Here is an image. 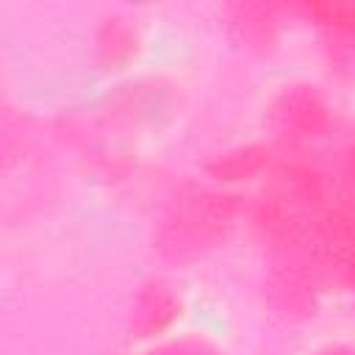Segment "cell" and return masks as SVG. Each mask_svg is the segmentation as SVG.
Segmentation results:
<instances>
[{
    "label": "cell",
    "mask_w": 355,
    "mask_h": 355,
    "mask_svg": "<svg viewBox=\"0 0 355 355\" xmlns=\"http://www.w3.org/2000/svg\"><path fill=\"white\" fill-rule=\"evenodd\" d=\"M236 225V197L222 186H186L164 208L155 247L169 261H194L216 250Z\"/></svg>",
    "instance_id": "cell-1"
},
{
    "label": "cell",
    "mask_w": 355,
    "mask_h": 355,
    "mask_svg": "<svg viewBox=\"0 0 355 355\" xmlns=\"http://www.w3.org/2000/svg\"><path fill=\"white\" fill-rule=\"evenodd\" d=\"M263 125L275 141L286 147H305L327 136L333 125V105L319 86L291 80L266 103Z\"/></svg>",
    "instance_id": "cell-2"
},
{
    "label": "cell",
    "mask_w": 355,
    "mask_h": 355,
    "mask_svg": "<svg viewBox=\"0 0 355 355\" xmlns=\"http://www.w3.org/2000/svg\"><path fill=\"white\" fill-rule=\"evenodd\" d=\"M183 316V297L180 291L166 280H150L144 283L130 305V338L141 347L150 341H158L180 327Z\"/></svg>",
    "instance_id": "cell-3"
},
{
    "label": "cell",
    "mask_w": 355,
    "mask_h": 355,
    "mask_svg": "<svg viewBox=\"0 0 355 355\" xmlns=\"http://www.w3.org/2000/svg\"><path fill=\"white\" fill-rule=\"evenodd\" d=\"M141 31L133 19L128 17H108L97 25L94 39H92V50H94V61L100 69H125L139 58L141 50Z\"/></svg>",
    "instance_id": "cell-4"
},
{
    "label": "cell",
    "mask_w": 355,
    "mask_h": 355,
    "mask_svg": "<svg viewBox=\"0 0 355 355\" xmlns=\"http://www.w3.org/2000/svg\"><path fill=\"white\" fill-rule=\"evenodd\" d=\"M297 11L319 31L330 53L355 58V3H305Z\"/></svg>",
    "instance_id": "cell-5"
},
{
    "label": "cell",
    "mask_w": 355,
    "mask_h": 355,
    "mask_svg": "<svg viewBox=\"0 0 355 355\" xmlns=\"http://www.w3.org/2000/svg\"><path fill=\"white\" fill-rule=\"evenodd\" d=\"M269 144H239V147H230L219 155H214L205 166L208 172V180L214 186H233V183H244V180H252L258 175H263L269 169Z\"/></svg>",
    "instance_id": "cell-6"
},
{
    "label": "cell",
    "mask_w": 355,
    "mask_h": 355,
    "mask_svg": "<svg viewBox=\"0 0 355 355\" xmlns=\"http://www.w3.org/2000/svg\"><path fill=\"white\" fill-rule=\"evenodd\" d=\"M230 14H233L230 28L236 31L239 42L247 50L266 53L277 42V28H280L277 8H272V6H233Z\"/></svg>",
    "instance_id": "cell-7"
},
{
    "label": "cell",
    "mask_w": 355,
    "mask_h": 355,
    "mask_svg": "<svg viewBox=\"0 0 355 355\" xmlns=\"http://www.w3.org/2000/svg\"><path fill=\"white\" fill-rule=\"evenodd\" d=\"M136 355H230L227 347L208 330L178 327L175 333L144 344Z\"/></svg>",
    "instance_id": "cell-8"
},
{
    "label": "cell",
    "mask_w": 355,
    "mask_h": 355,
    "mask_svg": "<svg viewBox=\"0 0 355 355\" xmlns=\"http://www.w3.org/2000/svg\"><path fill=\"white\" fill-rule=\"evenodd\" d=\"M313 355H355V347L344 344V341H330V344L313 349Z\"/></svg>",
    "instance_id": "cell-9"
},
{
    "label": "cell",
    "mask_w": 355,
    "mask_h": 355,
    "mask_svg": "<svg viewBox=\"0 0 355 355\" xmlns=\"http://www.w3.org/2000/svg\"><path fill=\"white\" fill-rule=\"evenodd\" d=\"M347 175L355 180V144L347 150Z\"/></svg>",
    "instance_id": "cell-10"
}]
</instances>
